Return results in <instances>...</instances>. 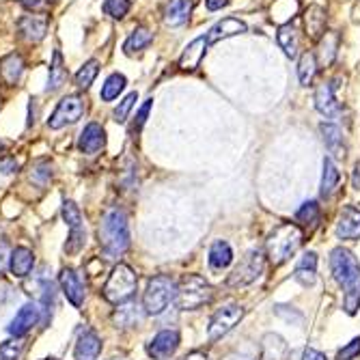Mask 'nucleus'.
Listing matches in <instances>:
<instances>
[{"label":"nucleus","instance_id":"cd10ccee","mask_svg":"<svg viewBox=\"0 0 360 360\" xmlns=\"http://www.w3.org/2000/svg\"><path fill=\"white\" fill-rule=\"evenodd\" d=\"M276 39H278V46L283 48V52H285L289 58H296V56H298V52H300V35H298V30L293 28L291 22L278 26Z\"/></svg>","mask_w":360,"mask_h":360},{"label":"nucleus","instance_id":"58836bf2","mask_svg":"<svg viewBox=\"0 0 360 360\" xmlns=\"http://www.w3.org/2000/svg\"><path fill=\"white\" fill-rule=\"evenodd\" d=\"M319 218H321V210H319L317 201H307V203H302V207H300L298 214H296V220L302 222V224H307V226H317Z\"/></svg>","mask_w":360,"mask_h":360},{"label":"nucleus","instance_id":"a19ab883","mask_svg":"<svg viewBox=\"0 0 360 360\" xmlns=\"http://www.w3.org/2000/svg\"><path fill=\"white\" fill-rule=\"evenodd\" d=\"M129 0H104V13L112 20H123L129 11Z\"/></svg>","mask_w":360,"mask_h":360},{"label":"nucleus","instance_id":"de8ad7c7","mask_svg":"<svg viewBox=\"0 0 360 360\" xmlns=\"http://www.w3.org/2000/svg\"><path fill=\"white\" fill-rule=\"evenodd\" d=\"M0 171H3L5 175L18 173V162H15V158H7V160L0 162Z\"/></svg>","mask_w":360,"mask_h":360},{"label":"nucleus","instance_id":"f8f14e48","mask_svg":"<svg viewBox=\"0 0 360 360\" xmlns=\"http://www.w3.org/2000/svg\"><path fill=\"white\" fill-rule=\"evenodd\" d=\"M50 26V18L48 13H28L20 20L18 30H20V37L28 44H39Z\"/></svg>","mask_w":360,"mask_h":360},{"label":"nucleus","instance_id":"39448f33","mask_svg":"<svg viewBox=\"0 0 360 360\" xmlns=\"http://www.w3.org/2000/svg\"><path fill=\"white\" fill-rule=\"evenodd\" d=\"M177 283L169 274H158L149 278L145 296H143V309L147 315H160L165 313L167 307L175 300Z\"/></svg>","mask_w":360,"mask_h":360},{"label":"nucleus","instance_id":"f03ea898","mask_svg":"<svg viewBox=\"0 0 360 360\" xmlns=\"http://www.w3.org/2000/svg\"><path fill=\"white\" fill-rule=\"evenodd\" d=\"M302 242H304V233L298 224H293V222L278 224L270 233V238L266 240V255L270 259V264L283 266L285 261H289L298 252Z\"/></svg>","mask_w":360,"mask_h":360},{"label":"nucleus","instance_id":"7ed1b4c3","mask_svg":"<svg viewBox=\"0 0 360 360\" xmlns=\"http://www.w3.org/2000/svg\"><path fill=\"white\" fill-rule=\"evenodd\" d=\"M214 300V287L199 274H186L177 283L175 302L179 311H196Z\"/></svg>","mask_w":360,"mask_h":360},{"label":"nucleus","instance_id":"4d7b16f0","mask_svg":"<svg viewBox=\"0 0 360 360\" xmlns=\"http://www.w3.org/2000/svg\"><path fill=\"white\" fill-rule=\"evenodd\" d=\"M0 360H7V358H5V356H0Z\"/></svg>","mask_w":360,"mask_h":360},{"label":"nucleus","instance_id":"2eb2a0df","mask_svg":"<svg viewBox=\"0 0 360 360\" xmlns=\"http://www.w3.org/2000/svg\"><path fill=\"white\" fill-rule=\"evenodd\" d=\"M106 147V132L100 123H86L78 139V149L84 155H95Z\"/></svg>","mask_w":360,"mask_h":360},{"label":"nucleus","instance_id":"aec40b11","mask_svg":"<svg viewBox=\"0 0 360 360\" xmlns=\"http://www.w3.org/2000/svg\"><path fill=\"white\" fill-rule=\"evenodd\" d=\"M248 26L238 20V18H222L218 24H214L207 32V41L214 44V41H220V39H229V37H236V35H242V32H246Z\"/></svg>","mask_w":360,"mask_h":360},{"label":"nucleus","instance_id":"5fc2aeb1","mask_svg":"<svg viewBox=\"0 0 360 360\" xmlns=\"http://www.w3.org/2000/svg\"><path fill=\"white\" fill-rule=\"evenodd\" d=\"M226 360H255V358H244V356H229Z\"/></svg>","mask_w":360,"mask_h":360},{"label":"nucleus","instance_id":"603ef678","mask_svg":"<svg viewBox=\"0 0 360 360\" xmlns=\"http://www.w3.org/2000/svg\"><path fill=\"white\" fill-rule=\"evenodd\" d=\"M184 360H207V354L201 352V349H196V352H190Z\"/></svg>","mask_w":360,"mask_h":360},{"label":"nucleus","instance_id":"a18cd8bd","mask_svg":"<svg viewBox=\"0 0 360 360\" xmlns=\"http://www.w3.org/2000/svg\"><path fill=\"white\" fill-rule=\"evenodd\" d=\"M360 354V337H356V339H352L343 349H339V354H337V360H354L356 356Z\"/></svg>","mask_w":360,"mask_h":360},{"label":"nucleus","instance_id":"f3484780","mask_svg":"<svg viewBox=\"0 0 360 360\" xmlns=\"http://www.w3.org/2000/svg\"><path fill=\"white\" fill-rule=\"evenodd\" d=\"M207 44H210L207 37H196V39H192V41L184 48L181 56H179V70H181V72H194L196 68H199L201 60H203V56H205Z\"/></svg>","mask_w":360,"mask_h":360},{"label":"nucleus","instance_id":"37998d69","mask_svg":"<svg viewBox=\"0 0 360 360\" xmlns=\"http://www.w3.org/2000/svg\"><path fill=\"white\" fill-rule=\"evenodd\" d=\"M343 307L349 315H354L360 309V281L354 283L352 287L345 289V298H343Z\"/></svg>","mask_w":360,"mask_h":360},{"label":"nucleus","instance_id":"dca6fc26","mask_svg":"<svg viewBox=\"0 0 360 360\" xmlns=\"http://www.w3.org/2000/svg\"><path fill=\"white\" fill-rule=\"evenodd\" d=\"M58 283H60L65 298H68L76 309H80L84 304V285H82L80 276L72 268H63L58 274Z\"/></svg>","mask_w":360,"mask_h":360},{"label":"nucleus","instance_id":"412c9836","mask_svg":"<svg viewBox=\"0 0 360 360\" xmlns=\"http://www.w3.org/2000/svg\"><path fill=\"white\" fill-rule=\"evenodd\" d=\"M319 132H321V141H323L326 149L333 153V158L343 160L345 153H347V147H345L343 132L339 129V125H335V123H321Z\"/></svg>","mask_w":360,"mask_h":360},{"label":"nucleus","instance_id":"4468645a","mask_svg":"<svg viewBox=\"0 0 360 360\" xmlns=\"http://www.w3.org/2000/svg\"><path fill=\"white\" fill-rule=\"evenodd\" d=\"M181 343V337L177 330H160L149 343H147V354L155 360H162V358H169L177 352Z\"/></svg>","mask_w":360,"mask_h":360},{"label":"nucleus","instance_id":"6e6d98bb","mask_svg":"<svg viewBox=\"0 0 360 360\" xmlns=\"http://www.w3.org/2000/svg\"><path fill=\"white\" fill-rule=\"evenodd\" d=\"M44 360H58V358H44Z\"/></svg>","mask_w":360,"mask_h":360},{"label":"nucleus","instance_id":"c85d7f7f","mask_svg":"<svg viewBox=\"0 0 360 360\" xmlns=\"http://www.w3.org/2000/svg\"><path fill=\"white\" fill-rule=\"evenodd\" d=\"M151 41H153V32H151L149 28H145V26H139V28L132 30V35H129V37L125 39L123 50H125L127 56H132V54H136V52L147 50V48L151 46Z\"/></svg>","mask_w":360,"mask_h":360},{"label":"nucleus","instance_id":"c9c22d12","mask_svg":"<svg viewBox=\"0 0 360 360\" xmlns=\"http://www.w3.org/2000/svg\"><path fill=\"white\" fill-rule=\"evenodd\" d=\"M125 84H127V80H125L123 74H110V76L106 78V82L102 84L100 97H102L104 102H112V100H117V97L123 93Z\"/></svg>","mask_w":360,"mask_h":360},{"label":"nucleus","instance_id":"49530a36","mask_svg":"<svg viewBox=\"0 0 360 360\" xmlns=\"http://www.w3.org/2000/svg\"><path fill=\"white\" fill-rule=\"evenodd\" d=\"M151 104H153V100H147V102L141 106V110H139V115H136V121H134V132H141L143 125L147 123V117H149Z\"/></svg>","mask_w":360,"mask_h":360},{"label":"nucleus","instance_id":"b1692460","mask_svg":"<svg viewBox=\"0 0 360 360\" xmlns=\"http://www.w3.org/2000/svg\"><path fill=\"white\" fill-rule=\"evenodd\" d=\"M100 354H102V339L91 330L82 333L76 343V349H74L76 360H97Z\"/></svg>","mask_w":360,"mask_h":360},{"label":"nucleus","instance_id":"5701e85b","mask_svg":"<svg viewBox=\"0 0 360 360\" xmlns=\"http://www.w3.org/2000/svg\"><path fill=\"white\" fill-rule=\"evenodd\" d=\"M190 13H192V0H169V3L165 5V11H162L167 26L186 24Z\"/></svg>","mask_w":360,"mask_h":360},{"label":"nucleus","instance_id":"0eeeda50","mask_svg":"<svg viewBox=\"0 0 360 360\" xmlns=\"http://www.w3.org/2000/svg\"><path fill=\"white\" fill-rule=\"evenodd\" d=\"M330 272L343 289L360 281V264L347 248H335L330 252Z\"/></svg>","mask_w":360,"mask_h":360},{"label":"nucleus","instance_id":"e433bc0d","mask_svg":"<svg viewBox=\"0 0 360 360\" xmlns=\"http://www.w3.org/2000/svg\"><path fill=\"white\" fill-rule=\"evenodd\" d=\"M97 74H100V60H95V58H91V60H86L82 68L76 72V86L78 89H89L93 82H95V78H97Z\"/></svg>","mask_w":360,"mask_h":360},{"label":"nucleus","instance_id":"4c0bfd02","mask_svg":"<svg viewBox=\"0 0 360 360\" xmlns=\"http://www.w3.org/2000/svg\"><path fill=\"white\" fill-rule=\"evenodd\" d=\"M317 74V60H315V54L313 52H302L300 60H298V78L304 86H309L313 82Z\"/></svg>","mask_w":360,"mask_h":360},{"label":"nucleus","instance_id":"393cba45","mask_svg":"<svg viewBox=\"0 0 360 360\" xmlns=\"http://www.w3.org/2000/svg\"><path fill=\"white\" fill-rule=\"evenodd\" d=\"M22 72H24V60L20 54L11 52V54L0 58V80H3L5 84L13 86L22 78Z\"/></svg>","mask_w":360,"mask_h":360},{"label":"nucleus","instance_id":"6ab92c4d","mask_svg":"<svg viewBox=\"0 0 360 360\" xmlns=\"http://www.w3.org/2000/svg\"><path fill=\"white\" fill-rule=\"evenodd\" d=\"M32 268H35V252L26 246H18L11 250V257H9V272L15 276V278H26Z\"/></svg>","mask_w":360,"mask_h":360},{"label":"nucleus","instance_id":"f704fd0d","mask_svg":"<svg viewBox=\"0 0 360 360\" xmlns=\"http://www.w3.org/2000/svg\"><path fill=\"white\" fill-rule=\"evenodd\" d=\"M65 78H68V72H65V63H63V54L60 50H54V56H52V65H50V78H48V86L46 91L52 93L56 89L63 86Z\"/></svg>","mask_w":360,"mask_h":360},{"label":"nucleus","instance_id":"1a4fd4ad","mask_svg":"<svg viewBox=\"0 0 360 360\" xmlns=\"http://www.w3.org/2000/svg\"><path fill=\"white\" fill-rule=\"evenodd\" d=\"M63 218L70 224V238L65 242V252L68 255H78L84 244H86V229L82 222V214L74 201H65L63 203Z\"/></svg>","mask_w":360,"mask_h":360},{"label":"nucleus","instance_id":"13d9d810","mask_svg":"<svg viewBox=\"0 0 360 360\" xmlns=\"http://www.w3.org/2000/svg\"><path fill=\"white\" fill-rule=\"evenodd\" d=\"M0 149H3V141H0Z\"/></svg>","mask_w":360,"mask_h":360},{"label":"nucleus","instance_id":"79ce46f5","mask_svg":"<svg viewBox=\"0 0 360 360\" xmlns=\"http://www.w3.org/2000/svg\"><path fill=\"white\" fill-rule=\"evenodd\" d=\"M136 100H139V93H127V95L123 97V100L119 102V106H117L115 112H112V117H115L117 123H123V121L127 119V115H129V110L134 108Z\"/></svg>","mask_w":360,"mask_h":360},{"label":"nucleus","instance_id":"7c9ffc66","mask_svg":"<svg viewBox=\"0 0 360 360\" xmlns=\"http://www.w3.org/2000/svg\"><path fill=\"white\" fill-rule=\"evenodd\" d=\"M231 261H233V250L229 246V242L216 240L210 248V266L214 270H224L231 266Z\"/></svg>","mask_w":360,"mask_h":360},{"label":"nucleus","instance_id":"9b49d317","mask_svg":"<svg viewBox=\"0 0 360 360\" xmlns=\"http://www.w3.org/2000/svg\"><path fill=\"white\" fill-rule=\"evenodd\" d=\"M326 20H328V9L323 0H309L302 11V22L307 28V35L313 41H319L326 32Z\"/></svg>","mask_w":360,"mask_h":360},{"label":"nucleus","instance_id":"ea45409f","mask_svg":"<svg viewBox=\"0 0 360 360\" xmlns=\"http://www.w3.org/2000/svg\"><path fill=\"white\" fill-rule=\"evenodd\" d=\"M24 337H13L0 345V356H5L7 360H20L24 354Z\"/></svg>","mask_w":360,"mask_h":360},{"label":"nucleus","instance_id":"423d86ee","mask_svg":"<svg viewBox=\"0 0 360 360\" xmlns=\"http://www.w3.org/2000/svg\"><path fill=\"white\" fill-rule=\"evenodd\" d=\"M264 266H266V255L261 248H252L248 250L240 264L236 266V270L229 274L226 285L229 287H246L250 283H255L261 274H264Z\"/></svg>","mask_w":360,"mask_h":360},{"label":"nucleus","instance_id":"3c124183","mask_svg":"<svg viewBox=\"0 0 360 360\" xmlns=\"http://www.w3.org/2000/svg\"><path fill=\"white\" fill-rule=\"evenodd\" d=\"M352 186L356 190H360V162H356V167H354V175H352Z\"/></svg>","mask_w":360,"mask_h":360},{"label":"nucleus","instance_id":"ddd939ff","mask_svg":"<svg viewBox=\"0 0 360 360\" xmlns=\"http://www.w3.org/2000/svg\"><path fill=\"white\" fill-rule=\"evenodd\" d=\"M39 317H41L39 304L28 302V304H24V307L15 313V317H13L11 323L7 326V333H9L11 337H26V335L32 330V326H37V323H39Z\"/></svg>","mask_w":360,"mask_h":360},{"label":"nucleus","instance_id":"a878e982","mask_svg":"<svg viewBox=\"0 0 360 360\" xmlns=\"http://www.w3.org/2000/svg\"><path fill=\"white\" fill-rule=\"evenodd\" d=\"M145 315H147V313H145L143 307H139L136 302H129V300H127V302L119 304V309L115 311L112 319H115L117 326H121V328H129V326L141 323Z\"/></svg>","mask_w":360,"mask_h":360},{"label":"nucleus","instance_id":"6e6552de","mask_svg":"<svg viewBox=\"0 0 360 360\" xmlns=\"http://www.w3.org/2000/svg\"><path fill=\"white\" fill-rule=\"evenodd\" d=\"M86 110V104H84V97L74 93V95H65L63 100L58 102V106L54 108V112L50 115L48 119V127L50 129H60L65 125H72L76 121L82 119Z\"/></svg>","mask_w":360,"mask_h":360},{"label":"nucleus","instance_id":"864d4df0","mask_svg":"<svg viewBox=\"0 0 360 360\" xmlns=\"http://www.w3.org/2000/svg\"><path fill=\"white\" fill-rule=\"evenodd\" d=\"M20 5L26 7L28 11H32V9H37L41 5V0H20Z\"/></svg>","mask_w":360,"mask_h":360},{"label":"nucleus","instance_id":"20e7f679","mask_svg":"<svg viewBox=\"0 0 360 360\" xmlns=\"http://www.w3.org/2000/svg\"><path fill=\"white\" fill-rule=\"evenodd\" d=\"M136 289H139L136 272L129 266H125V264H119V266L112 268V272H110V276H108V281H106V285L102 289V296H104L106 302L119 307V304H123L127 300H132Z\"/></svg>","mask_w":360,"mask_h":360},{"label":"nucleus","instance_id":"9d476101","mask_svg":"<svg viewBox=\"0 0 360 360\" xmlns=\"http://www.w3.org/2000/svg\"><path fill=\"white\" fill-rule=\"evenodd\" d=\"M244 317V309L240 304H224L220 307L214 315H212V321H210V341H220L224 335L231 333L236 326L242 321Z\"/></svg>","mask_w":360,"mask_h":360},{"label":"nucleus","instance_id":"8fccbe9b","mask_svg":"<svg viewBox=\"0 0 360 360\" xmlns=\"http://www.w3.org/2000/svg\"><path fill=\"white\" fill-rule=\"evenodd\" d=\"M226 5H229V0H205V7L210 11H218V9H222Z\"/></svg>","mask_w":360,"mask_h":360},{"label":"nucleus","instance_id":"bb28decb","mask_svg":"<svg viewBox=\"0 0 360 360\" xmlns=\"http://www.w3.org/2000/svg\"><path fill=\"white\" fill-rule=\"evenodd\" d=\"M293 278H296L302 287H313L317 283V255L307 252L300 264L293 270Z\"/></svg>","mask_w":360,"mask_h":360},{"label":"nucleus","instance_id":"473e14b6","mask_svg":"<svg viewBox=\"0 0 360 360\" xmlns=\"http://www.w3.org/2000/svg\"><path fill=\"white\" fill-rule=\"evenodd\" d=\"M337 50H339V35L337 32H323V37L319 39V50H317L319 63L323 65V68L333 65Z\"/></svg>","mask_w":360,"mask_h":360},{"label":"nucleus","instance_id":"4be33fe9","mask_svg":"<svg viewBox=\"0 0 360 360\" xmlns=\"http://www.w3.org/2000/svg\"><path fill=\"white\" fill-rule=\"evenodd\" d=\"M315 108L326 117H337L339 115V102L335 97V89L330 82H323L315 91Z\"/></svg>","mask_w":360,"mask_h":360},{"label":"nucleus","instance_id":"c03bdc74","mask_svg":"<svg viewBox=\"0 0 360 360\" xmlns=\"http://www.w3.org/2000/svg\"><path fill=\"white\" fill-rule=\"evenodd\" d=\"M274 313H276L278 317H283L285 321L293 323V326H302V323H304V315H302L300 311L289 309V307H285V304H276V307H274Z\"/></svg>","mask_w":360,"mask_h":360},{"label":"nucleus","instance_id":"09e8293b","mask_svg":"<svg viewBox=\"0 0 360 360\" xmlns=\"http://www.w3.org/2000/svg\"><path fill=\"white\" fill-rule=\"evenodd\" d=\"M302 360H328V358H326V354H321V352H317V349L309 347V349H304Z\"/></svg>","mask_w":360,"mask_h":360},{"label":"nucleus","instance_id":"2f4dec72","mask_svg":"<svg viewBox=\"0 0 360 360\" xmlns=\"http://www.w3.org/2000/svg\"><path fill=\"white\" fill-rule=\"evenodd\" d=\"M298 11H300V3H298V0H276V3L272 5V9H270L272 22H276L278 26L289 24L293 18L298 15Z\"/></svg>","mask_w":360,"mask_h":360},{"label":"nucleus","instance_id":"f257e3e1","mask_svg":"<svg viewBox=\"0 0 360 360\" xmlns=\"http://www.w3.org/2000/svg\"><path fill=\"white\" fill-rule=\"evenodd\" d=\"M97 238H100L102 255L106 259H119L129 248V224L125 214L121 210H108L102 216Z\"/></svg>","mask_w":360,"mask_h":360},{"label":"nucleus","instance_id":"c756f323","mask_svg":"<svg viewBox=\"0 0 360 360\" xmlns=\"http://www.w3.org/2000/svg\"><path fill=\"white\" fill-rule=\"evenodd\" d=\"M341 181V173L337 169V165L333 162V158H326L323 160V173H321V196H333L339 188Z\"/></svg>","mask_w":360,"mask_h":360},{"label":"nucleus","instance_id":"72a5a7b5","mask_svg":"<svg viewBox=\"0 0 360 360\" xmlns=\"http://www.w3.org/2000/svg\"><path fill=\"white\" fill-rule=\"evenodd\" d=\"M287 343L278 335H266L264 337V360H285L287 358Z\"/></svg>","mask_w":360,"mask_h":360},{"label":"nucleus","instance_id":"a211bd4d","mask_svg":"<svg viewBox=\"0 0 360 360\" xmlns=\"http://www.w3.org/2000/svg\"><path fill=\"white\" fill-rule=\"evenodd\" d=\"M337 238L341 240H358L360 238V210L354 205H345L339 222H337Z\"/></svg>","mask_w":360,"mask_h":360}]
</instances>
